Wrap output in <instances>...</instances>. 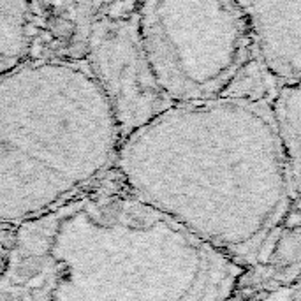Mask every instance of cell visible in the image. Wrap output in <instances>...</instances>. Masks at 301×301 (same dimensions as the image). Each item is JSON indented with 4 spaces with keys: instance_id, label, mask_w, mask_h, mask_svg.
I'll use <instances>...</instances> for the list:
<instances>
[{
    "instance_id": "6da1fadb",
    "label": "cell",
    "mask_w": 301,
    "mask_h": 301,
    "mask_svg": "<svg viewBox=\"0 0 301 301\" xmlns=\"http://www.w3.org/2000/svg\"><path fill=\"white\" fill-rule=\"evenodd\" d=\"M122 139L86 64H20L0 76V215H28L85 184Z\"/></svg>"
},
{
    "instance_id": "7a4b0ae2",
    "label": "cell",
    "mask_w": 301,
    "mask_h": 301,
    "mask_svg": "<svg viewBox=\"0 0 301 301\" xmlns=\"http://www.w3.org/2000/svg\"><path fill=\"white\" fill-rule=\"evenodd\" d=\"M138 21L159 83L174 102L222 97L257 51L238 0H139Z\"/></svg>"
},
{
    "instance_id": "3957f363",
    "label": "cell",
    "mask_w": 301,
    "mask_h": 301,
    "mask_svg": "<svg viewBox=\"0 0 301 301\" xmlns=\"http://www.w3.org/2000/svg\"><path fill=\"white\" fill-rule=\"evenodd\" d=\"M86 66L111 106L122 139L174 104L146 55L138 13L95 21L88 34Z\"/></svg>"
},
{
    "instance_id": "277c9868",
    "label": "cell",
    "mask_w": 301,
    "mask_h": 301,
    "mask_svg": "<svg viewBox=\"0 0 301 301\" xmlns=\"http://www.w3.org/2000/svg\"><path fill=\"white\" fill-rule=\"evenodd\" d=\"M259 53L284 81L301 79V0H238Z\"/></svg>"
},
{
    "instance_id": "5b68a950",
    "label": "cell",
    "mask_w": 301,
    "mask_h": 301,
    "mask_svg": "<svg viewBox=\"0 0 301 301\" xmlns=\"http://www.w3.org/2000/svg\"><path fill=\"white\" fill-rule=\"evenodd\" d=\"M272 109L284 157L291 166L296 185L301 189V79L282 83Z\"/></svg>"
},
{
    "instance_id": "8992f818",
    "label": "cell",
    "mask_w": 301,
    "mask_h": 301,
    "mask_svg": "<svg viewBox=\"0 0 301 301\" xmlns=\"http://www.w3.org/2000/svg\"><path fill=\"white\" fill-rule=\"evenodd\" d=\"M28 46V0H0V76L21 64Z\"/></svg>"
},
{
    "instance_id": "52a82bcc",
    "label": "cell",
    "mask_w": 301,
    "mask_h": 301,
    "mask_svg": "<svg viewBox=\"0 0 301 301\" xmlns=\"http://www.w3.org/2000/svg\"><path fill=\"white\" fill-rule=\"evenodd\" d=\"M284 79L273 74L262 60L259 49L243 64L224 90L222 97L245 99V101H266L272 104Z\"/></svg>"
},
{
    "instance_id": "ba28073f",
    "label": "cell",
    "mask_w": 301,
    "mask_h": 301,
    "mask_svg": "<svg viewBox=\"0 0 301 301\" xmlns=\"http://www.w3.org/2000/svg\"><path fill=\"white\" fill-rule=\"evenodd\" d=\"M239 294H242L243 298H252V296L255 294V289L252 287V285H247V287H243L242 291H239Z\"/></svg>"
}]
</instances>
